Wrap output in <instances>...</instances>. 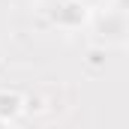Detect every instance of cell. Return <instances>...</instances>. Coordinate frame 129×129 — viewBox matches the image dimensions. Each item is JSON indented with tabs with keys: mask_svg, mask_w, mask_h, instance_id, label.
Instances as JSON below:
<instances>
[{
	"mask_svg": "<svg viewBox=\"0 0 129 129\" xmlns=\"http://www.w3.org/2000/svg\"><path fill=\"white\" fill-rule=\"evenodd\" d=\"M24 102L27 96H21L18 90H0V120H3V126L6 123H15L21 114H24Z\"/></svg>",
	"mask_w": 129,
	"mask_h": 129,
	"instance_id": "obj_1",
	"label": "cell"
},
{
	"mask_svg": "<svg viewBox=\"0 0 129 129\" xmlns=\"http://www.w3.org/2000/svg\"><path fill=\"white\" fill-rule=\"evenodd\" d=\"M66 18H72V27H81L87 18H90V9H87V3L84 0H66L63 6L54 12V21L66 27Z\"/></svg>",
	"mask_w": 129,
	"mask_h": 129,
	"instance_id": "obj_2",
	"label": "cell"
},
{
	"mask_svg": "<svg viewBox=\"0 0 129 129\" xmlns=\"http://www.w3.org/2000/svg\"><path fill=\"white\" fill-rule=\"evenodd\" d=\"M39 111H45L42 99H33V96H27V102H24V114H39Z\"/></svg>",
	"mask_w": 129,
	"mask_h": 129,
	"instance_id": "obj_3",
	"label": "cell"
}]
</instances>
